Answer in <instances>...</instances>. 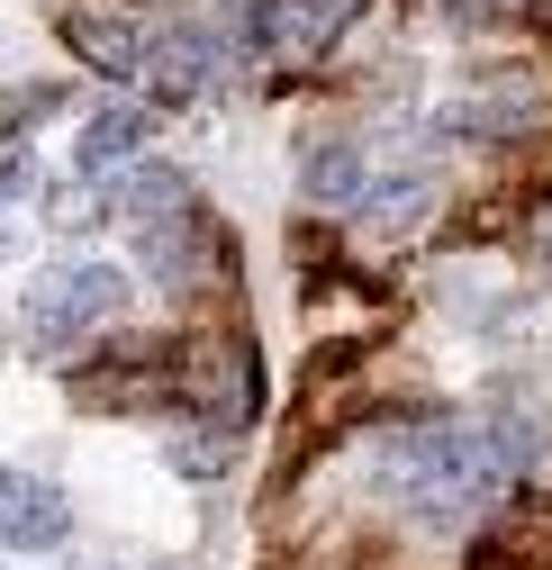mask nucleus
Segmentation results:
<instances>
[{"label":"nucleus","mask_w":552,"mask_h":570,"mask_svg":"<svg viewBox=\"0 0 552 570\" xmlns=\"http://www.w3.org/2000/svg\"><path fill=\"white\" fill-rule=\"evenodd\" d=\"M444 10H462V19H499V10H516V0H444Z\"/></svg>","instance_id":"12"},{"label":"nucleus","mask_w":552,"mask_h":570,"mask_svg":"<svg viewBox=\"0 0 552 570\" xmlns=\"http://www.w3.org/2000/svg\"><path fill=\"white\" fill-rule=\"evenodd\" d=\"M209 73H218V28L209 19H172V28H155L146 37V100L155 109H181V100H199L209 91Z\"/></svg>","instance_id":"3"},{"label":"nucleus","mask_w":552,"mask_h":570,"mask_svg":"<svg viewBox=\"0 0 552 570\" xmlns=\"http://www.w3.org/2000/svg\"><path fill=\"white\" fill-rule=\"evenodd\" d=\"M63 534H73V498L37 471L0 462V552H55Z\"/></svg>","instance_id":"4"},{"label":"nucleus","mask_w":552,"mask_h":570,"mask_svg":"<svg viewBox=\"0 0 552 570\" xmlns=\"http://www.w3.org/2000/svg\"><path fill=\"white\" fill-rule=\"evenodd\" d=\"M534 425L525 416H417L381 444V480L407 517L426 525H471L525 480Z\"/></svg>","instance_id":"1"},{"label":"nucleus","mask_w":552,"mask_h":570,"mask_svg":"<svg viewBox=\"0 0 552 570\" xmlns=\"http://www.w3.org/2000/svg\"><path fill=\"white\" fill-rule=\"evenodd\" d=\"M109 218H118L127 236H164V227L199 218L190 173H172V164H127V173L109 181Z\"/></svg>","instance_id":"6"},{"label":"nucleus","mask_w":552,"mask_h":570,"mask_svg":"<svg viewBox=\"0 0 552 570\" xmlns=\"http://www.w3.org/2000/svg\"><path fill=\"white\" fill-rule=\"evenodd\" d=\"M118 308H127V272H118V263H91V254L46 263L37 291H28V344H37V353H63V344L100 335Z\"/></svg>","instance_id":"2"},{"label":"nucleus","mask_w":552,"mask_h":570,"mask_svg":"<svg viewBox=\"0 0 552 570\" xmlns=\"http://www.w3.org/2000/svg\"><path fill=\"white\" fill-rule=\"evenodd\" d=\"M308 199L317 208H363V190H372V155L354 146V136H326V146H308Z\"/></svg>","instance_id":"10"},{"label":"nucleus","mask_w":552,"mask_h":570,"mask_svg":"<svg viewBox=\"0 0 552 570\" xmlns=\"http://www.w3.org/2000/svg\"><path fill=\"white\" fill-rule=\"evenodd\" d=\"M354 19H363V0H263L254 37H263V55H282V63H317Z\"/></svg>","instance_id":"5"},{"label":"nucleus","mask_w":552,"mask_h":570,"mask_svg":"<svg viewBox=\"0 0 552 570\" xmlns=\"http://www.w3.org/2000/svg\"><path fill=\"white\" fill-rule=\"evenodd\" d=\"M0 263H10V236H0Z\"/></svg>","instance_id":"14"},{"label":"nucleus","mask_w":552,"mask_h":570,"mask_svg":"<svg viewBox=\"0 0 552 570\" xmlns=\"http://www.w3.org/2000/svg\"><path fill=\"white\" fill-rule=\"evenodd\" d=\"M426 208H435V173H426V164H390V173H372V190H363V227L398 236V227H417Z\"/></svg>","instance_id":"8"},{"label":"nucleus","mask_w":552,"mask_h":570,"mask_svg":"<svg viewBox=\"0 0 552 570\" xmlns=\"http://www.w3.org/2000/svg\"><path fill=\"white\" fill-rule=\"evenodd\" d=\"M146 146H155V100H109L73 136V173H127L146 164Z\"/></svg>","instance_id":"7"},{"label":"nucleus","mask_w":552,"mask_h":570,"mask_svg":"<svg viewBox=\"0 0 552 570\" xmlns=\"http://www.w3.org/2000/svg\"><path fill=\"white\" fill-rule=\"evenodd\" d=\"M28 109H55V82H28V91L0 100V136H19V127H28Z\"/></svg>","instance_id":"11"},{"label":"nucleus","mask_w":552,"mask_h":570,"mask_svg":"<svg viewBox=\"0 0 552 570\" xmlns=\"http://www.w3.org/2000/svg\"><path fill=\"white\" fill-rule=\"evenodd\" d=\"M534 109H543L534 82H499V91L453 100V109H444V136H516V127H534Z\"/></svg>","instance_id":"9"},{"label":"nucleus","mask_w":552,"mask_h":570,"mask_svg":"<svg viewBox=\"0 0 552 570\" xmlns=\"http://www.w3.org/2000/svg\"><path fill=\"white\" fill-rule=\"evenodd\" d=\"M534 254L552 263V208H543V218H534Z\"/></svg>","instance_id":"13"}]
</instances>
